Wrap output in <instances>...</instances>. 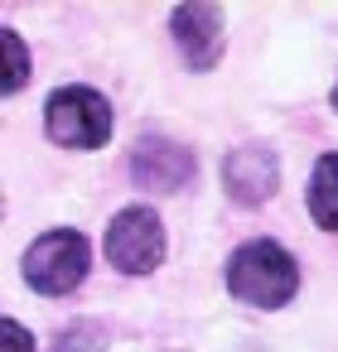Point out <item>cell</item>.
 <instances>
[{"label": "cell", "instance_id": "4", "mask_svg": "<svg viewBox=\"0 0 338 352\" xmlns=\"http://www.w3.org/2000/svg\"><path fill=\"white\" fill-rule=\"evenodd\" d=\"M160 256H165V227H160V217L145 203L121 208L112 217V227H107V261L116 270H126V275H150L160 265Z\"/></svg>", "mask_w": 338, "mask_h": 352}, {"label": "cell", "instance_id": "10", "mask_svg": "<svg viewBox=\"0 0 338 352\" xmlns=\"http://www.w3.org/2000/svg\"><path fill=\"white\" fill-rule=\"evenodd\" d=\"M54 352H107V333H102L97 323L78 318V323H68V328L59 333V347H54Z\"/></svg>", "mask_w": 338, "mask_h": 352}, {"label": "cell", "instance_id": "9", "mask_svg": "<svg viewBox=\"0 0 338 352\" xmlns=\"http://www.w3.org/2000/svg\"><path fill=\"white\" fill-rule=\"evenodd\" d=\"M30 82V49L15 30H0V97H10Z\"/></svg>", "mask_w": 338, "mask_h": 352}, {"label": "cell", "instance_id": "7", "mask_svg": "<svg viewBox=\"0 0 338 352\" xmlns=\"http://www.w3.org/2000/svg\"><path fill=\"white\" fill-rule=\"evenodd\" d=\"M169 20H174V39L184 49L189 68L208 73L222 58V15H218V6H179Z\"/></svg>", "mask_w": 338, "mask_h": 352}, {"label": "cell", "instance_id": "3", "mask_svg": "<svg viewBox=\"0 0 338 352\" xmlns=\"http://www.w3.org/2000/svg\"><path fill=\"white\" fill-rule=\"evenodd\" d=\"M87 275V236L83 232H44L30 251H25V280L39 294H68L78 289Z\"/></svg>", "mask_w": 338, "mask_h": 352}, {"label": "cell", "instance_id": "1", "mask_svg": "<svg viewBox=\"0 0 338 352\" xmlns=\"http://www.w3.org/2000/svg\"><path fill=\"white\" fill-rule=\"evenodd\" d=\"M227 289H232V299H242L251 309H280L299 289V265L275 241H246L227 261Z\"/></svg>", "mask_w": 338, "mask_h": 352}, {"label": "cell", "instance_id": "6", "mask_svg": "<svg viewBox=\"0 0 338 352\" xmlns=\"http://www.w3.org/2000/svg\"><path fill=\"white\" fill-rule=\"evenodd\" d=\"M222 184H227L232 203L256 208V203H266V198L275 193L280 164H275V155H271L266 145H242V150H232V155L222 160Z\"/></svg>", "mask_w": 338, "mask_h": 352}, {"label": "cell", "instance_id": "11", "mask_svg": "<svg viewBox=\"0 0 338 352\" xmlns=\"http://www.w3.org/2000/svg\"><path fill=\"white\" fill-rule=\"evenodd\" d=\"M0 352H34L30 328H20L15 318H0Z\"/></svg>", "mask_w": 338, "mask_h": 352}, {"label": "cell", "instance_id": "5", "mask_svg": "<svg viewBox=\"0 0 338 352\" xmlns=\"http://www.w3.org/2000/svg\"><path fill=\"white\" fill-rule=\"evenodd\" d=\"M131 179L150 193H179L193 179V150H184L165 135H145L131 150Z\"/></svg>", "mask_w": 338, "mask_h": 352}, {"label": "cell", "instance_id": "2", "mask_svg": "<svg viewBox=\"0 0 338 352\" xmlns=\"http://www.w3.org/2000/svg\"><path fill=\"white\" fill-rule=\"evenodd\" d=\"M44 126L68 150H97L112 135V107L97 87H59L44 107Z\"/></svg>", "mask_w": 338, "mask_h": 352}, {"label": "cell", "instance_id": "8", "mask_svg": "<svg viewBox=\"0 0 338 352\" xmlns=\"http://www.w3.org/2000/svg\"><path fill=\"white\" fill-rule=\"evenodd\" d=\"M309 212L324 232H338V155H324L309 179Z\"/></svg>", "mask_w": 338, "mask_h": 352}, {"label": "cell", "instance_id": "13", "mask_svg": "<svg viewBox=\"0 0 338 352\" xmlns=\"http://www.w3.org/2000/svg\"><path fill=\"white\" fill-rule=\"evenodd\" d=\"M0 212H6V198H0Z\"/></svg>", "mask_w": 338, "mask_h": 352}, {"label": "cell", "instance_id": "12", "mask_svg": "<svg viewBox=\"0 0 338 352\" xmlns=\"http://www.w3.org/2000/svg\"><path fill=\"white\" fill-rule=\"evenodd\" d=\"M333 107H338V87H333Z\"/></svg>", "mask_w": 338, "mask_h": 352}]
</instances>
